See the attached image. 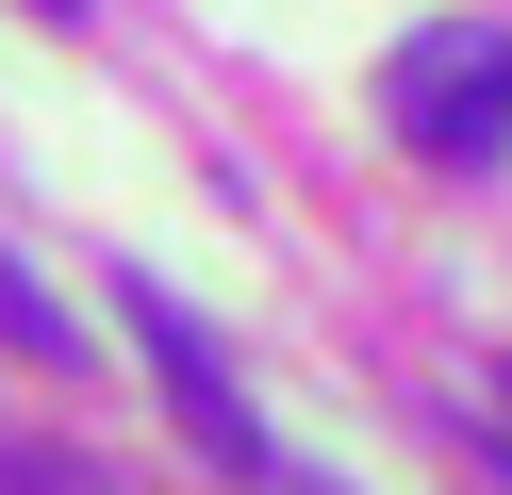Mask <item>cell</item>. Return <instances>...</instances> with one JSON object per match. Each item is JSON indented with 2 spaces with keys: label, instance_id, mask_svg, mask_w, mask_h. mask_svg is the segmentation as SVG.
<instances>
[{
  "label": "cell",
  "instance_id": "6",
  "mask_svg": "<svg viewBox=\"0 0 512 495\" xmlns=\"http://www.w3.org/2000/svg\"><path fill=\"white\" fill-rule=\"evenodd\" d=\"M34 17H83V0H34Z\"/></svg>",
  "mask_w": 512,
  "mask_h": 495
},
{
  "label": "cell",
  "instance_id": "3",
  "mask_svg": "<svg viewBox=\"0 0 512 495\" xmlns=\"http://www.w3.org/2000/svg\"><path fill=\"white\" fill-rule=\"evenodd\" d=\"M0 347H17V363H50V380H83V330H67V297H50L17 248H0Z\"/></svg>",
  "mask_w": 512,
  "mask_h": 495
},
{
  "label": "cell",
  "instance_id": "4",
  "mask_svg": "<svg viewBox=\"0 0 512 495\" xmlns=\"http://www.w3.org/2000/svg\"><path fill=\"white\" fill-rule=\"evenodd\" d=\"M0 495H116V462H83V446H0Z\"/></svg>",
  "mask_w": 512,
  "mask_h": 495
},
{
  "label": "cell",
  "instance_id": "5",
  "mask_svg": "<svg viewBox=\"0 0 512 495\" xmlns=\"http://www.w3.org/2000/svg\"><path fill=\"white\" fill-rule=\"evenodd\" d=\"M265 495H347V479H314V462H281V446H265Z\"/></svg>",
  "mask_w": 512,
  "mask_h": 495
},
{
  "label": "cell",
  "instance_id": "7",
  "mask_svg": "<svg viewBox=\"0 0 512 495\" xmlns=\"http://www.w3.org/2000/svg\"><path fill=\"white\" fill-rule=\"evenodd\" d=\"M496 413H512V380H496Z\"/></svg>",
  "mask_w": 512,
  "mask_h": 495
},
{
  "label": "cell",
  "instance_id": "1",
  "mask_svg": "<svg viewBox=\"0 0 512 495\" xmlns=\"http://www.w3.org/2000/svg\"><path fill=\"white\" fill-rule=\"evenodd\" d=\"M380 116H397V149H413V165H512V33H479V17L397 33Z\"/></svg>",
  "mask_w": 512,
  "mask_h": 495
},
{
  "label": "cell",
  "instance_id": "2",
  "mask_svg": "<svg viewBox=\"0 0 512 495\" xmlns=\"http://www.w3.org/2000/svg\"><path fill=\"white\" fill-rule=\"evenodd\" d=\"M116 297H133V347H149V380H166V413L199 429V462H215V479H265V413L232 396V363H215V330L182 314L166 281H116Z\"/></svg>",
  "mask_w": 512,
  "mask_h": 495
}]
</instances>
